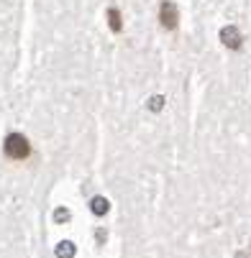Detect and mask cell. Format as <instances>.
<instances>
[{"mask_svg":"<svg viewBox=\"0 0 251 258\" xmlns=\"http://www.w3.org/2000/svg\"><path fill=\"white\" fill-rule=\"evenodd\" d=\"M3 154L11 161H26L31 156V143L23 133H8L3 141Z\"/></svg>","mask_w":251,"mask_h":258,"instance_id":"obj_1","label":"cell"},{"mask_svg":"<svg viewBox=\"0 0 251 258\" xmlns=\"http://www.w3.org/2000/svg\"><path fill=\"white\" fill-rule=\"evenodd\" d=\"M159 23L167 31H174L179 26V11H177V6L172 3V0H162V6H159Z\"/></svg>","mask_w":251,"mask_h":258,"instance_id":"obj_2","label":"cell"},{"mask_svg":"<svg viewBox=\"0 0 251 258\" xmlns=\"http://www.w3.org/2000/svg\"><path fill=\"white\" fill-rule=\"evenodd\" d=\"M221 41H223V46L238 51L243 46V36H241V31L236 26H226V28H221Z\"/></svg>","mask_w":251,"mask_h":258,"instance_id":"obj_3","label":"cell"},{"mask_svg":"<svg viewBox=\"0 0 251 258\" xmlns=\"http://www.w3.org/2000/svg\"><path fill=\"white\" fill-rule=\"evenodd\" d=\"M90 210H92V215L103 217L108 210H111V202H108L105 197H92V202H90Z\"/></svg>","mask_w":251,"mask_h":258,"instance_id":"obj_4","label":"cell"},{"mask_svg":"<svg viewBox=\"0 0 251 258\" xmlns=\"http://www.w3.org/2000/svg\"><path fill=\"white\" fill-rule=\"evenodd\" d=\"M108 26H111V31H113V33H121V31H123L121 11H118V8H111V11H108Z\"/></svg>","mask_w":251,"mask_h":258,"instance_id":"obj_5","label":"cell"},{"mask_svg":"<svg viewBox=\"0 0 251 258\" xmlns=\"http://www.w3.org/2000/svg\"><path fill=\"white\" fill-rule=\"evenodd\" d=\"M75 253H77V248L72 240H62L57 245V258H75Z\"/></svg>","mask_w":251,"mask_h":258,"instance_id":"obj_6","label":"cell"},{"mask_svg":"<svg viewBox=\"0 0 251 258\" xmlns=\"http://www.w3.org/2000/svg\"><path fill=\"white\" fill-rule=\"evenodd\" d=\"M164 107V97H159V95H154L152 100H149V110H154V113H159V110Z\"/></svg>","mask_w":251,"mask_h":258,"instance_id":"obj_7","label":"cell"},{"mask_svg":"<svg viewBox=\"0 0 251 258\" xmlns=\"http://www.w3.org/2000/svg\"><path fill=\"white\" fill-rule=\"evenodd\" d=\"M54 220H57V223H62V220H69V210H57V212H54Z\"/></svg>","mask_w":251,"mask_h":258,"instance_id":"obj_8","label":"cell"}]
</instances>
